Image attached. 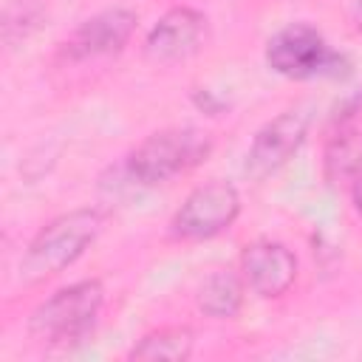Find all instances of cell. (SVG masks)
<instances>
[{"mask_svg":"<svg viewBox=\"0 0 362 362\" xmlns=\"http://www.w3.org/2000/svg\"><path fill=\"white\" fill-rule=\"evenodd\" d=\"M102 226H105V212L96 206H79L48 221L25 246L20 263L23 280H42L65 272L99 238Z\"/></svg>","mask_w":362,"mask_h":362,"instance_id":"6da1fadb","label":"cell"},{"mask_svg":"<svg viewBox=\"0 0 362 362\" xmlns=\"http://www.w3.org/2000/svg\"><path fill=\"white\" fill-rule=\"evenodd\" d=\"M209 153H212L209 133L198 127H164L158 133H150L141 144H136L127 153L122 170L133 184L156 187L204 164Z\"/></svg>","mask_w":362,"mask_h":362,"instance_id":"7a4b0ae2","label":"cell"},{"mask_svg":"<svg viewBox=\"0 0 362 362\" xmlns=\"http://www.w3.org/2000/svg\"><path fill=\"white\" fill-rule=\"evenodd\" d=\"M102 305H105V288L99 280L71 283L54 291L31 311L28 331L48 345L79 342L93 331Z\"/></svg>","mask_w":362,"mask_h":362,"instance_id":"3957f363","label":"cell"},{"mask_svg":"<svg viewBox=\"0 0 362 362\" xmlns=\"http://www.w3.org/2000/svg\"><path fill=\"white\" fill-rule=\"evenodd\" d=\"M266 65L294 82L345 76L348 59L308 23H291L266 42Z\"/></svg>","mask_w":362,"mask_h":362,"instance_id":"277c9868","label":"cell"},{"mask_svg":"<svg viewBox=\"0 0 362 362\" xmlns=\"http://www.w3.org/2000/svg\"><path fill=\"white\" fill-rule=\"evenodd\" d=\"M240 215V192L235 184L212 178L198 184L170 218V235L178 240H209L226 232Z\"/></svg>","mask_w":362,"mask_h":362,"instance_id":"5b68a950","label":"cell"},{"mask_svg":"<svg viewBox=\"0 0 362 362\" xmlns=\"http://www.w3.org/2000/svg\"><path fill=\"white\" fill-rule=\"evenodd\" d=\"M308 122L311 116L300 107L283 110L274 119H269L252 139L249 153H246V173L255 181H263L269 175H274L277 170H283L294 153L303 147L305 136H308Z\"/></svg>","mask_w":362,"mask_h":362,"instance_id":"8992f818","label":"cell"},{"mask_svg":"<svg viewBox=\"0 0 362 362\" xmlns=\"http://www.w3.org/2000/svg\"><path fill=\"white\" fill-rule=\"evenodd\" d=\"M136 11L124 8V6H116V8H105L88 20H82L74 34L62 42V57L68 62H85V59H96V57H110V54H119L133 31H136Z\"/></svg>","mask_w":362,"mask_h":362,"instance_id":"52a82bcc","label":"cell"},{"mask_svg":"<svg viewBox=\"0 0 362 362\" xmlns=\"http://www.w3.org/2000/svg\"><path fill=\"white\" fill-rule=\"evenodd\" d=\"M240 274L257 297H283L297 280V255L280 240L257 238L240 252Z\"/></svg>","mask_w":362,"mask_h":362,"instance_id":"ba28073f","label":"cell"},{"mask_svg":"<svg viewBox=\"0 0 362 362\" xmlns=\"http://www.w3.org/2000/svg\"><path fill=\"white\" fill-rule=\"evenodd\" d=\"M206 40V17L189 6L164 11L144 37V57L158 65H173L192 57Z\"/></svg>","mask_w":362,"mask_h":362,"instance_id":"9c48e42d","label":"cell"},{"mask_svg":"<svg viewBox=\"0 0 362 362\" xmlns=\"http://www.w3.org/2000/svg\"><path fill=\"white\" fill-rule=\"evenodd\" d=\"M322 170L331 184H354L362 175V127L342 122L322 153Z\"/></svg>","mask_w":362,"mask_h":362,"instance_id":"30bf717a","label":"cell"},{"mask_svg":"<svg viewBox=\"0 0 362 362\" xmlns=\"http://www.w3.org/2000/svg\"><path fill=\"white\" fill-rule=\"evenodd\" d=\"M243 291H246L243 274L232 269H218L204 277L195 300H198L201 314L212 320H235L243 308Z\"/></svg>","mask_w":362,"mask_h":362,"instance_id":"8fae6325","label":"cell"},{"mask_svg":"<svg viewBox=\"0 0 362 362\" xmlns=\"http://www.w3.org/2000/svg\"><path fill=\"white\" fill-rule=\"evenodd\" d=\"M192 331L184 325H170V328H158L144 334L127 354V359H139V362H184L192 354Z\"/></svg>","mask_w":362,"mask_h":362,"instance_id":"7c38bea8","label":"cell"},{"mask_svg":"<svg viewBox=\"0 0 362 362\" xmlns=\"http://www.w3.org/2000/svg\"><path fill=\"white\" fill-rule=\"evenodd\" d=\"M45 20V0H8L3 14V40L8 48L25 42Z\"/></svg>","mask_w":362,"mask_h":362,"instance_id":"4fadbf2b","label":"cell"},{"mask_svg":"<svg viewBox=\"0 0 362 362\" xmlns=\"http://www.w3.org/2000/svg\"><path fill=\"white\" fill-rule=\"evenodd\" d=\"M351 201H354V209H356V215L362 218V175L351 184Z\"/></svg>","mask_w":362,"mask_h":362,"instance_id":"5bb4252c","label":"cell"},{"mask_svg":"<svg viewBox=\"0 0 362 362\" xmlns=\"http://www.w3.org/2000/svg\"><path fill=\"white\" fill-rule=\"evenodd\" d=\"M354 17H356V23L362 28V0H354Z\"/></svg>","mask_w":362,"mask_h":362,"instance_id":"9a60e30c","label":"cell"}]
</instances>
